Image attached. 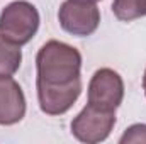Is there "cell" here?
<instances>
[{"mask_svg": "<svg viewBox=\"0 0 146 144\" xmlns=\"http://www.w3.org/2000/svg\"><path fill=\"white\" fill-rule=\"evenodd\" d=\"M37 80L48 87H65L80 78L82 54L73 46L61 41H48L36 56Z\"/></svg>", "mask_w": 146, "mask_h": 144, "instance_id": "6da1fadb", "label": "cell"}, {"mask_svg": "<svg viewBox=\"0 0 146 144\" xmlns=\"http://www.w3.org/2000/svg\"><path fill=\"white\" fill-rule=\"evenodd\" d=\"M60 26L65 32L78 37L90 36L100 24V10L95 2L65 0L58 12Z\"/></svg>", "mask_w": 146, "mask_h": 144, "instance_id": "3957f363", "label": "cell"}, {"mask_svg": "<svg viewBox=\"0 0 146 144\" xmlns=\"http://www.w3.org/2000/svg\"><path fill=\"white\" fill-rule=\"evenodd\" d=\"M114 15L122 22H131L146 15V0H114Z\"/></svg>", "mask_w": 146, "mask_h": 144, "instance_id": "9c48e42d", "label": "cell"}, {"mask_svg": "<svg viewBox=\"0 0 146 144\" xmlns=\"http://www.w3.org/2000/svg\"><path fill=\"white\" fill-rule=\"evenodd\" d=\"M115 124V112L100 110L87 104L75 119L72 120V134L82 143L95 144L109 137Z\"/></svg>", "mask_w": 146, "mask_h": 144, "instance_id": "277c9868", "label": "cell"}, {"mask_svg": "<svg viewBox=\"0 0 146 144\" xmlns=\"http://www.w3.org/2000/svg\"><path fill=\"white\" fill-rule=\"evenodd\" d=\"M22 63L21 46L0 36V78L12 76Z\"/></svg>", "mask_w": 146, "mask_h": 144, "instance_id": "ba28073f", "label": "cell"}, {"mask_svg": "<svg viewBox=\"0 0 146 144\" xmlns=\"http://www.w3.org/2000/svg\"><path fill=\"white\" fill-rule=\"evenodd\" d=\"M88 2H99V0H88Z\"/></svg>", "mask_w": 146, "mask_h": 144, "instance_id": "7c38bea8", "label": "cell"}, {"mask_svg": "<svg viewBox=\"0 0 146 144\" xmlns=\"http://www.w3.org/2000/svg\"><path fill=\"white\" fill-rule=\"evenodd\" d=\"M143 88H145V93H146V71H145V76H143Z\"/></svg>", "mask_w": 146, "mask_h": 144, "instance_id": "8fae6325", "label": "cell"}, {"mask_svg": "<svg viewBox=\"0 0 146 144\" xmlns=\"http://www.w3.org/2000/svg\"><path fill=\"white\" fill-rule=\"evenodd\" d=\"M124 81L121 75L110 68H100L88 83V104L100 110H112L122 104Z\"/></svg>", "mask_w": 146, "mask_h": 144, "instance_id": "5b68a950", "label": "cell"}, {"mask_svg": "<svg viewBox=\"0 0 146 144\" xmlns=\"http://www.w3.org/2000/svg\"><path fill=\"white\" fill-rule=\"evenodd\" d=\"M37 29L39 12L33 3L26 0H15L9 3L0 14V36L17 46L27 44L36 36Z\"/></svg>", "mask_w": 146, "mask_h": 144, "instance_id": "7a4b0ae2", "label": "cell"}, {"mask_svg": "<svg viewBox=\"0 0 146 144\" xmlns=\"http://www.w3.org/2000/svg\"><path fill=\"white\" fill-rule=\"evenodd\" d=\"M26 115V97L21 85L7 76L0 78V126H14Z\"/></svg>", "mask_w": 146, "mask_h": 144, "instance_id": "52a82bcc", "label": "cell"}, {"mask_svg": "<svg viewBox=\"0 0 146 144\" xmlns=\"http://www.w3.org/2000/svg\"><path fill=\"white\" fill-rule=\"evenodd\" d=\"M39 107L48 115H61L68 112L82 93V78L65 87H48L36 83Z\"/></svg>", "mask_w": 146, "mask_h": 144, "instance_id": "8992f818", "label": "cell"}, {"mask_svg": "<svg viewBox=\"0 0 146 144\" xmlns=\"http://www.w3.org/2000/svg\"><path fill=\"white\" fill-rule=\"evenodd\" d=\"M119 143H146V124H134L129 129H126Z\"/></svg>", "mask_w": 146, "mask_h": 144, "instance_id": "30bf717a", "label": "cell"}]
</instances>
